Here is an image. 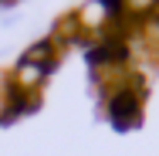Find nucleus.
Listing matches in <instances>:
<instances>
[{
    "instance_id": "obj_1",
    "label": "nucleus",
    "mask_w": 159,
    "mask_h": 156,
    "mask_svg": "<svg viewBox=\"0 0 159 156\" xmlns=\"http://www.w3.org/2000/svg\"><path fill=\"white\" fill-rule=\"evenodd\" d=\"M142 102H146V92H139V88H119V92H112L105 98V109H108V116L115 119V125H139L142 119Z\"/></svg>"
},
{
    "instance_id": "obj_2",
    "label": "nucleus",
    "mask_w": 159,
    "mask_h": 156,
    "mask_svg": "<svg viewBox=\"0 0 159 156\" xmlns=\"http://www.w3.org/2000/svg\"><path fill=\"white\" fill-rule=\"evenodd\" d=\"M54 71V64H34V61H17V68L7 75L10 88L20 95H37V88L44 85V78Z\"/></svg>"
},
{
    "instance_id": "obj_3",
    "label": "nucleus",
    "mask_w": 159,
    "mask_h": 156,
    "mask_svg": "<svg viewBox=\"0 0 159 156\" xmlns=\"http://www.w3.org/2000/svg\"><path fill=\"white\" fill-rule=\"evenodd\" d=\"M75 17H78V27H81V34L102 37L105 24H108V0H85V3L75 10Z\"/></svg>"
},
{
    "instance_id": "obj_4",
    "label": "nucleus",
    "mask_w": 159,
    "mask_h": 156,
    "mask_svg": "<svg viewBox=\"0 0 159 156\" xmlns=\"http://www.w3.org/2000/svg\"><path fill=\"white\" fill-rule=\"evenodd\" d=\"M58 58H61V48H58L54 37H41V41H34L31 48L20 54V61H34V64H58Z\"/></svg>"
},
{
    "instance_id": "obj_5",
    "label": "nucleus",
    "mask_w": 159,
    "mask_h": 156,
    "mask_svg": "<svg viewBox=\"0 0 159 156\" xmlns=\"http://www.w3.org/2000/svg\"><path fill=\"white\" fill-rule=\"evenodd\" d=\"M152 7H156V0H125V10L132 21H142V17H149L152 14Z\"/></svg>"
},
{
    "instance_id": "obj_6",
    "label": "nucleus",
    "mask_w": 159,
    "mask_h": 156,
    "mask_svg": "<svg viewBox=\"0 0 159 156\" xmlns=\"http://www.w3.org/2000/svg\"><path fill=\"white\" fill-rule=\"evenodd\" d=\"M0 122H10V85L0 92Z\"/></svg>"
},
{
    "instance_id": "obj_7",
    "label": "nucleus",
    "mask_w": 159,
    "mask_h": 156,
    "mask_svg": "<svg viewBox=\"0 0 159 156\" xmlns=\"http://www.w3.org/2000/svg\"><path fill=\"white\" fill-rule=\"evenodd\" d=\"M7 85H10V78H7V75H3V71H0V92H3V88H7Z\"/></svg>"
},
{
    "instance_id": "obj_8",
    "label": "nucleus",
    "mask_w": 159,
    "mask_h": 156,
    "mask_svg": "<svg viewBox=\"0 0 159 156\" xmlns=\"http://www.w3.org/2000/svg\"><path fill=\"white\" fill-rule=\"evenodd\" d=\"M152 17H159V0H156V7H152Z\"/></svg>"
}]
</instances>
